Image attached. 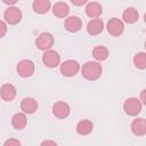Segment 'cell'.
<instances>
[{
  "label": "cell",
  "instance_id": "cell-26",
  "mask_svg": "<svg viewBox=\"0 0 146 146\" xmlns=\"http://www.w3.org/2000/svg\"><path fill=\"white\" fill-rule=\"evenodd\" d=\"M140 102L144 105H146V89L141 90V92H140Z\"/></svg>",
  "mask_w": 146,
  "mask_h": 146
},
{
  "label": "cell",
  "instance_id": "cell-6",
  "mask_svg": "<svg viewBox=\"0 0 146 146\" xmlns=\"http://www.w3.org/2000/svg\"><path fill=\"white\" fill-rule=\"evenodd\" d=\"M5 22H7L10 25L18 24L22 21V11L17 7H8L3 13Z\"/></svg>",
  "mask_w": 146,
  "mask_h": 146
},
{
  "label": "cell",
  "instance_id": "cell-25",
  "mask_svg": "<svg viewBox=\"0 0 146 146\" xmlns=\"http://www.w3.org/2000/svg\"><path fill=\"white\" fill-rule=\"evenodd\" d=\"M0 29H1V38H3L5 36V34H6V32H7V25H6V22L5 21H1L0 22Z\"/></svg>",
  "mask_w": 146,
  "mask_h": 146
},
{
  "label": "cell",
  "instance_id": "cell-16",
  "mask_svg": "<svg viewBox=\"0 0 146 146\" xmlns=\"http://www.w3.org/2000/svg\"><path fill=\"white\" fill-rule=\"evenodd\" d=\"M52 13L58 18H65L70 13V8L66 2L58 1L52 6Z\"/></svg>",
  "mask_w": 146,
  "mask_h": 146
},
{
  "label": "cell",
  "instance_id": "cell-3",
  "mask_svg": "<svg viewBox=\"0 0 146 146\" xmlns=\"http://www.w3.org/2000/svg\"><path fill=\"white\" fill-rule=\"evenodd\" d=\"M80 71V64L74 59H67L60 64V73L64 76L71 78L78 74Z\"/></svg>",
  "mask_w": 146,
  "mask_h": 146
},
{
  "label": "cell",
  "instance_id": "cell-4",
  "mask_svg": "<svg viewBox=\"0 0 146 146\" xmlns=\"http://www.w3.org/2000/svg\"><path fill=\"white\" fill-rule=\"evenodd\" d=\"M42 63L49 68H55L60 64V56L56 50H47L42 55Z\"/></svg>",
  "mask_w": 146,
  "mask_h": 146
},
{
  "label": "cell",
  "instance_id": "cell-9",
  "mask_svg": "<svg viewBox=\"0 0 146 146\" xmlns=\"http://www.w3.org/2000/svg\"><path fill=\"white\" fill-rule=\"evenodd\" d=\"M71 108L65 102H56L52 105V114L57 119H66L70 115Z\"/></svg>",
  "mask_w": 146,
  "mask_h": 146
},
{
  "label": "cell",
  "instance_id": "cell-20",
  "mask_svg": "<svg viewBox=\"0 0 146 146\" xmlns=\"http://www.w3.org/2000/svg\"><path fill=\"white\" fill-rule=\"evenodd\" d=\"M138 17H139V14L137 11V9H135L133 7H129L127 8L123 14H122V18L125 23L128 24H133L138 21Z\"/></svg>",
  "mask_w": 146,
  "mask_h": 146
},
{
  "label": "cell",
  "instance_id": "cell-11",
  "mask_svg": "<svg viewBox=\"0 0 146 146\" xmlns=\"http://www.w3.org/2000/svg\"><path fill=\"white\" fill-rule=\"evenodd\" d=\"M86 14L88 17L90 18H98L102 13H103V7L99 2H96V1H91V2H88L87 6H86Z\"/></svg>",
  "mask_w": 146,
  "mask_h": 146
},
{
  "label": "cell",
  "instance_id": "cell-29",
  "mask_svg": "<svg viewBox=\"0 0 146 146\" xmlns=\"http://www.w3.org/2000/svg\"><path fill=\"white\" fill-rule=\"evenodd\" d=\"M145 49H146V41H145Z\"/></svg>",
  "mask_w": 146,
  "mask_h": 146
},
{
  "label": "cell",
  "instance_id": "cell-10",
  "mask_svg": "<svg viewBox=\"0 0 146 146\" xmlns=\"http://www.w3.org/2000/svg\"><path fill=\"white\" fill-rule=\"evenodd\" d=\"M130 129L135 136H145L146 135V119L137 117L131 122Z\"/></svg>",
  "mask_w": 146,
  "mask_h": 146
},
{
  "label": "cell",
  "instance_id": "cell-1",
  "mask_svg": "<svg viewBox=\"0 0 146 146\" xmlns=\"http://www.w3.org/2000/svg\"><path fill=\"white\" fill-rule=\"evenodd\" d=\"M102 72H103V67L99 62H91V60L87 62L86 64H83L81 68V73L83 78L89 81H95L99 79L102 75Z\"/></svg>",
  "mask_w": 146,
  "mask_h": 146
},
{
  "label": "cell",
  "instance_id": "cell-24",
  "mask_svg": "<svg viewBox=\"0 0 146 146\" xmlns=\"http://www.w3.org/2000/svg\"><path fill=\"white\" fill-rule=\"evenodd\" d=\"M40 146H57V143L51 139H46L40 144Z\"/></svg>",
  "mask_w": 146,
  "mask_h": 146
},
{
  "label": "cell",
  "instance_id": "cell-7",
  "mask_svg": "<svg viewBox=\"0 0 146 146\" xmlns=\"http://www.w3.org/2000/svg\"><path fill=\"white\" fill-rule=\"evenodd\" d=\"M35 44L36 47L40 49V50H43V51H47V50H50L52 44H54V36L51 33L49 32H43L41 33L36 40H35Z\"/></svg>",
  "mask_w": 146,
  "mask_h": 146
},
{
  "label": "cell",
  "instance_id": "cell-2",
  "mask_svg": "<svg viewBox=\"0 0 146 146\" xmlns=\"http://www.w3.org/2000/svg\"><path fill=\"white\" fill-rule=\"evenodd\" d=\"M123 110L129 116H137L141 111V102L136 97H130L123 103Z\"/></svg>",
  "mask_w": 146,
  "mask_h": 146
},
{
  "label": "cell",
  "instance_id": "cell-5",
  "mask_svg": "<svg viewBox=\"0 0 146 146\" xmlns=\"http://www.w3.org/2000/svg\"><path fill=\"white\" fill-rule=\"evenodd\" d=\"M16 70H17V73H18L19 76H22V78H30L34 73L35 65L30 59H22V60L18 62Z\"/></svg>",
  "mask_w": 146,
  "mask_h": 146
},
{
  "label": "cell",
  "instance_id": "cell-14",
  "mask_svg": "<svg viewBox=\"0 0 146 146\" xmlns=\"http://www.w3.org/2000/svg\"><path fill=\"white\" fill-rule=\"evenodd\" d=\"M81 27H82V21L78 16H68L65 19V29L68 32L75 33V32L80 31Z\"/></svg>",
  "mask_w": 146,
  "mask_h": 146
},
{
  "label": "cell",
  "instance_id": "cell-22",
  "mask_svg": "<svg viewBox=\"0 0 146 146\" xmlns=\"http://www.w3.org/2000/svg\"><path fill=\"white\" fill-rule=\"evenodd\" d=\"M133 64L137 68H146V52H138L133 56Z\"/></svg>",
  "mask_w": 146,
  "mask_h": 146
},
{
  "label": "cell",
  "instance_id": "cell-15",
  "mask_svg": "<svg viewBox=\"0 0 146 146\" xmlns=\"http://www.w3.org/2000/svg\"><path fill=\"white\" fill-rule=\"evenodd\" d=\"M104 30V22L100 18H94L91 21H89L88 25H87V32L90 35H97L100 34Z\"/></svg>",
  "mask_w": 146,
  "mask_h": 146
},
{
  "label": "cell",
  "instance_id": "cell-13",
  "mask_svg": "<svg viewBox=\"0 0 146 146\" xmlns=\"http://www.w3.org/2000/svg\"><path fill=\"white\" fill-rule=\"evenodd\" d=\"M21 110L25 114H33L38 110V102L32 97H26L21 103Z\"/></svg>",
  "mask_w": 146,
  "mask_h": 146
},
{
  "label": "cell",
  "instance_id": "cell-23",
  "mask_svg": "<svg viewBox=\"0 0 146 146\" xmlns=\"http://www.w3.org/2000/svg\"><path fill=\"white\" fill-rule=\"evenodd\" d=\"M3 146H21V141L16 138H9L5 141Z\"/></svg>",
  "mask_w": 146,
  "mask_h": 146
},
{
  "label": "cell",
  "instance_id": "cell-19",
  "mask_svg": "<svg viewBox=\"0 0 146 146\" xmlns=\"http://www.w3.org/2000/svg\"><path fill=\"white\" fill-rule=\"evenodd\" d=\"M51 3L49 0H34L32 3V8L36 14H46L50 9Z\"/></svg>",
  "mask_w": 146,
  "mask_h": 146
},
{
  "label": "cell",
  "instance_id": "cell-12",
  "mask_svg": "<svg viewBox=\"0 0 146 146\" xmlns=\"http://www.w3.org/2000/svg\"><path fill=\"white\" fill-rule=\"evenodd\" d=\"M0 96L5 102H11L16 96V88L11 83H5L0 88Z\"/></svg>",
  "mask_w": 146,
  "mask_h": 146
},
{
  "label": "cell",
  "instance_id": "cell-18",
  "mask_svg": "<svg viewBox=\"0 0 146 146\" xmlns=\"http://www.w3.org/2000/svg\"><path fill=\"white\" fill-rule=\"evenodd\" d=\"M75 129H76V132H78L79 135H81V136H87V135H89V133L92 131L94 124H92V122H91L90 120H81V121L78 122Z\"/></svg>",
  "mask_w": 146,
  "mask_h": 146
},
{
  "label": "cell",
  "instance_id": "cell-8",
  "mask_svg": "<svg viewBox=\"0 0 146 146\" xmlns=\"http://www.w3.org/2000/svg\"><path fill=\"white\" fill-rule=\"evenodd\" d=\"M106 29H107V32L113 35V36H119L123 33L124 31V24L121 19L119 18H111L107 24H106Z\"/></svg>",
  "mask_w": 146,
  "mask_h": 146
},
{
  "label": "cell",
  "instance_id": "cell-28",
  "mask_svg": "<svg viewBox=\"0 0 146 146\" xmlns=\"http://www.w3.org/2000/svg\"><path fill=\"white\" fill-rule=\"evenodd\" d=\"M144 22L146 23V13H145V15H144Z\"/></svg>",
  "mask_w": 146,
  "mask_h": 146
},
{
  "label": "cell",
  "instance_id": "cell-27",
  "mask_svg": "<svg viewBox=\"0 0 146 146\" xmlns=\"http://www.w3.org/2000/svg\"><path fill=\"white\" fill-rule=\"evenodd\" d=\"M72 3L75 5V6H82V5H86L88 3L87 0H80V1H76V0H72Z\"/></svg>",
  "mask_w": 146,
  "mask_h": 146
},
{
  "label": "cell",
  "instance_id": "cell-17",
  "mask_svg": "<svg viewBox=\"0 0 146 146\" xmlns=\"http://www.w3.org/2000/svg\"><path fill=\"white\" fill-rule=\"evenodd\" d=\"M27 124V119L25 113H16L11 117V125L16 130H23Z\"/></svg>",
  "mask_w": 146,
  "mask_h": 146
},
{
  "label": "cell",
  "instance_id": "cell-21",
  "mask_svg": "<svg viewBox=\"0 0 146 146\" xmlns=\"http://www.w3.org/2000/svg\"><path fill=\"white\" fill-rule=\"evenodd\" d=\"M92 56L97 62H103L108 57V49L105 46H97L92 49Z\"/></svg>",
  "mask_w": 146,
  "mask_h": 146
}]
</instances>
